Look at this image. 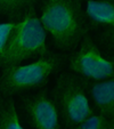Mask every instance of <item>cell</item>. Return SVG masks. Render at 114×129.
<instances>
[{
	"mask_svg": "<svg viewBox=\"0 0 114 129\" xmlns=\"http://www.w3.org/2000/svg\"><path fill=\"white\" fill-rule=\"evenodd\" d=\"M61 62L62 58L58 55L47 53L32 63L0 69V91L4 96H13L42 87L59 68Z\"/></svg>",
	"mask_w": 114,
	"mask_h": 129,
	"instance_id": "obj_3",
	"label": "cell"
},
{
	"mask_svg": "<svg viewBox=\"0 0 114 129\" xmlns=\"http://www.w3.org/2000/svg\"><path fill=\"white\" fill-rule=\"evenodd\" d=\"M0 129H25L20 121L16 105L12 98L3 102L0 109Z\"/></svg>",
	"mask_w": 114,
	"mask_h": 129,
	"instance_id": "obj_9",
	"label": "cell"
},
{
	"mask_svg": "<svg viewBox=\"0 0 114 129\" xmlns=\"http://www.w3.org/2000/svg\"><path fill=\"white\" fill-rule=\"evenodd\" d=\"M105 129H114V120L109 122V124H108V126H107Z\"/></svg>",
	"mask_w": 114,
	"mask_h": 129,
	"instance_id": "obj_13",
	"label": "cell"
},
{
	"mask_svg": "<svg viewBox=\"0 0 114 129\" xmlns=\"http://www.w3.org/2000/svg\"><path fill=\"white\" fill-rule=\"evenodd\" d=\"M112 121H113V120H112ZM108 124H109V123H108ZM108 124H107V126H108ZM107 126H106V127H107ZM106 127H105V128H106ZM105 128H104V129H105Z\"/></svg>",
	"mask_w": 114,
	"mask_h": 129,
	"instance_id": "obj_15",
	"label": "cell"
},
{
	"mask_svg": "<svg viewBox=\"0 0 114 129\" xmlns=\"http://www.w3.org/2000/svg\"><path fill=\"white\" fill-rule=\"evenodd\" d=\"M86 21L89 27L100 30L113 41L114 3L113 0H87L85 9Z\"/></svg>",
	"mask_w": 114,
	"mask_h": 129,
	"instance_id": "obj_8",
	"label": "cell"
},
{
	"mask_svg": "<svg viewBox=\"0 0 114 129\" xmlns=\"http://www.w3.org/2000/svg\"><path fill=\"white\" fill-rule=\"evenodd\" d=\"M112 120L113 119H107L102 114L94 113L75 127H73L72 129H104Z\"/></svg>",
	"mask_w": 114,
	"mask_h": 129,
	"instance_id": "obj_11",
	"label": "cell"
},
{
	"mask_svg": "<svg viewBox=\"0 0 114 129\" xmlns=\"http://www.w3.org/2000/svg\"><path fill=\"white\" fill-rule=\"evenodd\" d=\"M17 21H12V22H5L0 23V59L4 56V54L7 48L9 38L16 26Z\"/></svg>",
	"mask_w": 114,
	"mask_h": 129,
	"instance_id": "obj_12",
	"label": "cell"
},
{
	"mask_svg": "<svg viewBox=\"0 0 114 129\" xmlns=\"http://www.w3.org/2000/svg\"><path fill=\"white\" fill-rule=\"evenodd\" d=\"M24 110L34 129H61L59 112L47 90L25 97Z\"/></svg>",
	"mask_w": 114,
	"mask_h": 129,
	"instance_id": "obj_6",
	"label": "cell"
},
{
	"mask_svg": "<svg viewBox=\"0 0 114 129\" xmlns=\"http://www.w3.org/2000/svg\"><path fill=\"white\" fill-rule=\"evenodd\" d=\"M83 81L94 110L107 119H114V78L98 81L83 79Z\"/></svg>",
	"mask_w": 114,
	"mask_h": 129,
	"instance_id": "obj_7",
	"label": "cell"
},
{
	"mask_svg": "<svg viewBox=\"0 0 114 129\" xmlns=\"http://www.w3.org/2000/svg\"><path fill=\"white\" fill-rule=\"evenodd\" d=\"M53 97L66 129H72L95 113L86 91L85 81L74 73L59 74Z\"/></svg>",
	"mask_w": 114,
	"mask_h": 129,
	"instance_id": "obj_4",
	"label": "cell"
},
{
	"mask_svg": "<svg viewBox=\"0 0 114 129\" xmlns=\"http://www.w3.org/2000/svg\"><path fill=\"white\" fill-rule=\"evenodd\" d=\"M39 20L62 50L77 48L89 31L81 0H42Z\"/></svg>",
	"mask_w": 114,
	"mask_h": 129,
	"instance_id": "obj_1",
	"label": "cell"
},
{
	"mask_svg": "<svg viewBox=\"0 0 114 129\" xmlns=\"http://www.w3.org/2000/svg\"><path fill=\"white\" fill-rule=\"evenodd\" d=\"M48 53L47 32L41 25L34 7L23 14L9 38L7 48L0 59V69L22 64L24 61Z\"/></svg>",
	"mask_w": 114,
	"mask_h": 129,
	"instance_id": "obj_2",
	"label": "cell"
},
{
	"mask_svg": "<svg viewBox=\"0 0 114 129\" xmlns=\"http://www.w3.org/2000/svg\"><path fill=\"white\" fill-rule=\"evenodd\" d=\"M1 105H3V94L0 91V109H1Z\"/></svg>",
	"mask_w": 114,
	"mask_h": 129,
	"instance_id": "obj_14",
	"label": "cell"
},
{
	"mask_svg": "<svg viewBox=\"0 0 114 129\" xmlns=\"http://www.w3.org/2000/svg\"><path fill=\"white\" fill-rule=\"evenodd\" d=\"M78 48L68 58V68L86 80H105L114 78V62L105 57L91 37L86 34Z\"/></svg>",
	"mask_w": 114,
	"mask_h": 129,
	"instance_id": "obj_5",
	"label": "cell"
},
{
	"mask_svg": "<svg viewBox=\"0 0 114 129\" xmlns=\"http://www.w3.org/2000/svg\"><path fill=\"white\" fill-rule=\"evenodd\" d=\"M40 0H0V14L7 16H17L24 14L27 9L34 7Z\"/></svg>",
	"mask_w": 114,
	"mask_h": 129,
	"instance_id": "obj_10",
	"label": "cell"
}]
</instances>
